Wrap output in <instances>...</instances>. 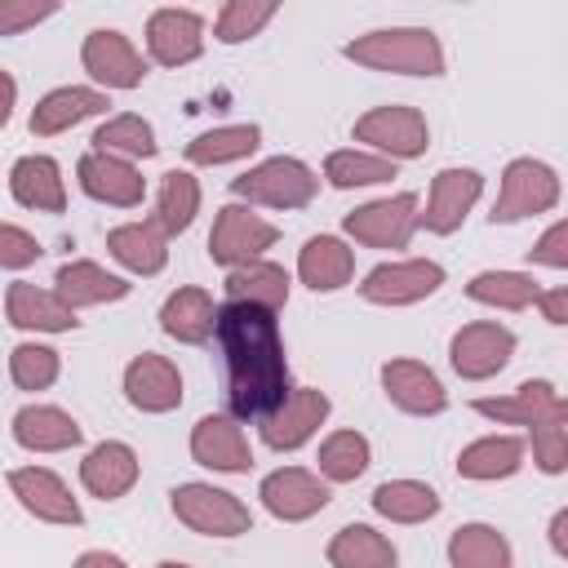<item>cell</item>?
Listing matches in <instances>:
<instances>
[{
  "instance_id": "cell-1",
  "label": "cell",
  "mask_w": 568,
  "mask_h": 568,
  "mask_svg": "<svg viewBox=\"0 0 568 568\" xmlns=\"http://www.w3.org/2000/svg\"><path fill=\"white\" fill-rule=\"evenodd\" d=\"M217 346L226 359V404L235 422H266L288 390V359L275 311L226 302L217 311Z\"/></svg>"
},
{
  "instance_id": "cell-2",
  "label": "cell",
  "mask_w": 568,
  "mask_h": 568,
  "mask_svg": "<svg viewBox=\"0 0 568 568\" xmlns=\"http://www.w3.org/2000/svg\"><path fill=\"white\" fill-rule=\"evenodd\" d=\"M351 62L373 67V71H395V75H444V49L435 31L426 27H386L355 36L342 49Z\"/></svg>"
},
{
  "instance_id": "cell-3",
  "label": "cell",
  "mask_w": 568,
  "mask_h": 568,
  "mask_svg": "<svg viewBox=\"0 0 568 568\" xmlns=\"http://www.w3.org/2000/svg\"><path fill=\"white\" fill-rule=\"evenodd\" d=\"M231 191L248 204H266V209H302L315 200L320 191V178L293 160V155H275V160H262L257 169L231 178Z\"/></svg>"
},
{
  "instance_id": "cell-4",
  "label": "cell",
  "mask_w": 568,
  "mask_h": 568,
  "mask_svg": "<svg viewBox=\"0 0 568 568\" xmlns=\"http://www.w3.org/2000/svg\"><path fill=\"white\" fill-rule=\"evenodd\" d=\"M169 506L191 532H204V537H240L253 528L248 506L235 493L213 484H178L169 493Z\"/></svg>"
},
{
  "instance_id": "cell-5",
  "label": "cell",
  "mask_w": 568,
  "mask_h": 568,
  "mask_svg": "<svg viewBox=\"0 0 568 568\" xmlns=\"http://www.w3.org/2000/svg\"><path fill=\"white\" fill-rule=\"evenodd\" d=\"M280 240V231L257 217L253 209L244 204H222L217 217H213V231H209V257L217 266H248V262H262V253Z\"/></svg>"
},
{
  "instance_id": "cell-6",
  "label": "cell",
  "mask_w": 568,
  "mask_h": 568,
  "mask_svg": "<svg viewBox=\"0 0 568 568\" xmlns=\"http://www.w3.org/2000/svg\"><path fill=\"white\" fill-rule=\"evenodd\" d=\"M555 200H559V178H555V169L524 155V160H510V164H506L501 191H497V204H493L488 217H493V226H497V222H524V217H532V213L555 209Z\"/></svg>"
},
{
  "instance_id": "cell-7",
  "label": "cell",
  "mask_w": 568,
  "mask_h": 568,
  "mask_svg": "<svg viewBox=\"0 0 568 568\" xmlns=\"http://www.w3.org/2000/svg\"><path fill=\"white\" fill-rule=\"evenodd\" d=\"M346 235L355 244H368V248H404L413 240V231L422 226V213H417V195H386V200H373V204H359L355 213L342 217Z\"/></svg>"
},
{
  "instance_id": "cell-8",
  "label": "cell",
  "mask_w": 568,
  "mask_h": 568,
  "mask_svg": "<svg viewBox=\"0 0 568 568\" xmlns=\"http://www.w3.org/2000/svg\"><path fill=\"white\" fill-rule=\"evenodd\" d=\"M355 138L382 151L386 160H413L430 146V129L417 106H373L355 120Z\"/></svg>"
},
{
  "instance_id": "cell-9",
  "label": "cell",
  "mask_w": 568,
  "mask_h": 568,
  "mask_svg": "<svg viewBox=\"0 0 568 568\" xmlns=\"http://www.w3.org/2000/svg\"><path fill=\"white\" fill-rule=\"evenodd\" d=\"M510 355H515V333L497 320L466 324L448 342V359H453L457 377H466V382H484V377L501 373L510 364Z\"/></svg>"
},
{
  "instance_id": "cell-10",
  "label": "cell",
  "mask_w": 568,
  "mask_h": 568,
  "mask_svg": "<svg viewBox=\"0 0 568 568\" xmlns=\"http://www.w3.org/2000/svg\"><path fill=\"white\" fill-rule=\"evenodd\" d=\"M475 413L506 426H568V395H559L550 382H524L510 395L475 399Z\"/></svg>"
},
{
  "instance_id": "cell-11",
  "label": "cell",
  "mask_w": 568,
  "mask_h": 568,
  "mask_svg": "<svg viewBox=\"0 0 568 568\" xmlns=\"http://www.w3.org/2000/svg\"><path fill=\"white\" fill-rule=\"evenodd\" d=\"M444 284V266L439 262H426V257H408V262H382L364 275L359 293L377 306H408V302H422L430 297L435 288Z\"/></svg>"
},
{
  "instance_id": "cell-12",
  "label": "cell",
  "mask_w": 568,
  "mask_h": 568,
  "mask_svg": "<svg viewBox=\"0 0 568 568\" xmlns=\"http://www.w3.org/2000/svg\"><path fill=\"white\" fill-rule=\"evenodd\" d=\"M80 62H84V71H89L98 84H106V89H138L142 75H146L142 53L129 44L124 31H111V27H98V31L84 36Z\"/></svg>"
},
{
  "instance_id": "cell-13",
  "label": "cell",
  "mask_w": 568,
  "mask_h": 568,
  "mask_svg": "<svg viewBox=\"0 0 568 568\" xmlns=\"http://www.w3.org/2000/svg\"><path fill=\"white\" fill-rule=\"evenodd\" d=\"M257 497L275 519L297 524V519H311V515H320L328 506V484L320 475L302 470V466H280V470H271L262 479Z\"/></svg>"
},
{
  "instance_id": "cell-14",
  "label": "cell",
  "mask_w": 568,
  "mask_h": 568,
  "mask_svg": "<svg viewBox=\"0 0 568 568\" xmlns=\"http://www.w3.org/2000/svg\"><path fill=\"white\" fill-rule=\"evenodd\" d=\"M75 178H80L84 195H93L102 204H115V209H138L142 195H146V178L138 173V164L120 160V155H106V151L80 155Z\"/></svg>"
},
{
  "instance_id": "cell-15",
  "label": "cell",
  "mask_w": 568,
  "mask_h": 568,
  "mask_svg": "<svg viewBox=\"0 0 568 568\" xmlns=\"http://www.w3.org/2000/svg\"><path fill=\"white\" fill-rule=\"evenodd\" d=\"M9 488H13V497L22 501V510L36 515V519H44V524H67V528H75V524L84 519V510H80V501L71 497V488H67L53 470H44V466H18V470H9Z\"/></svg>"
},
{
  "instance_id": "cell-16",
  "label": "cell",
  "mask_w": 568,
  "mask_h": 568,
  "mask_svg": "<svg viewBox=\"0 0 568 568\" xmlns=\"http://www.w3.org/2000/svg\"><path fill=\"white\" fill-rule=\"evenodd\" d=\"M479 191H484V178L475 169H439L430 182V195H426L422 226L435 235H453L466 222V213L475 209Z\"/></svg>"
},
{
  "instance_id": "cell-17",
  "label": "cell",
  "mask_w": 568,
  "mask_h": 568,
  "mask_svg": "<svg viewBox=\"0 0 568 568\" xmlns=\"http://www.w3.org/2000/svg\"><path fill=\"white\" fill-rule=\"evenodd\" d=\"M146 49L160 67H186L204 49V18L195 9H155L146 22Z\"/></svg>"
},
{
  "instance_id": "cell-18",
  "label": "cell",
  "mask_w": 568,
  "mask_h": 568,
  "mask_svg": "<svg viewBox=\"0 0 568 568\" xmlns=\"http://www.w3.org/2000/svg\"><path fill=\"white\" fill-rule=\"evenodd\" d=\"M328 417V395L315 390V386H302L293 390L266 422H262V439L275 448V453H288V448H302Z\"/></svg>"
},
{
  "instance_id": "cell-19",
  "label": "cell",
  "mask_w": 568,
  "mask_h": 568,
  "mask_svg": "<svg viewBox=\"0 0 568 568\" xmlns=\"http://www.w3.org/2000/svg\"><path fill=\"white\" fill-rule=\"evenodd\" d=\"M191 457L209 470H226V475H244L253 466V453H248V439L240 430L235 417L226 413H209L195 422L191 430Z\"/></svg>"
},
{
  "instance_id": "cell-20",
  "label": "cell",
  "mask_w": 568,
  "mask_h": 568,
  "mask_svg": "<svg viewBox=\"0 0 568 568\" xmlns=\"http://www.w3.org/2000/svg\"><path fill=\"white\" fill-rule=\"evenodd\" d=\"M382 390L395 408L413 413V417H430V413H444L448 395L439 386V377L417 364V359H386L382 364Z\"/></svg>"
},
{
  "instance_id": "cell-21",
  "label": "cell",
  "mask_w": 568,
  "mask_h": 568,
  "mask_svg": "<svg viewBox=\"0 0 568 568\" xmlns=\"http://www.w3.org/2000/svg\"><path fill=\"white\" fill-rule=\"evenodd\" d=\"M124 395L142 413H169L182 404V373L164 355L146 351L124 368Z\"/></svg>"
},
{
  "instance_id": "cell-22",
  "label": "cell",
  "mask_w": 568,
  "mask_h": 568,
  "mask_svg": "<svg viewBox=\"0 0 568 568\" xmlns=\"http://www.w3.org/2000/svg\"><path fill=\"white\" fill-rule=\"evenodd\" d=\"M4 315H9L13 328H36V333H67V328L80 324L75 311H71L58 293L36 288V284H27V280H13V284L4 288Z\"/></svg>"
},
{
  "instance_id": "cell-23",
  "label": "cell",
  "mask_w": 568,
  "mask_h": 568,
  "mask_svg": "<svg viewBox=\"0 0 568 568\" xmlns=\"http://www.w3.org/2000/svg\"><path fill=\"white\" fill-rule=\"evenodd\" d=\"M13 439L31 453H62V448H75L84 439L80 422L53 404H27L13 413Z\"/></svg>"
},
{
  "instance_id": "cell-24",
  "label": "cell",
  "mask_w": 568,
  "mask_h": 568,
  "mask_svg": "<svg viewBox=\"0 0 568 568\" xmlns=\"http://www.w3.org/2000/svg\"><path fill=\"white\" fill-rule=\"evenodd\" d=\"M80 484L102 501L124 497L138 484V453L120 439H106V444L89 448V457L80 462Z\"/></svg>"
},
{
  "instance_id": "cell-25",
  "label": "cell",
  "mask_w": 568,
  "mask_h": 568,
  "mask_svg": "<svg viewBox=\"0 0 568 568\" xmlns=\"http://www.w3.org/2000/svg\"><path fill=\"white\" fill-rule=\"evenodd\" d=\"M106 111V93L102 89H84V84H67V89H53L36 102L31 111V133L36 138H53V133H67L71 124L89 120Z\"/></svg>"
},
{
  "instance_id": "cell-26",
  "label": "cell",
  "mask_w": 568,
  "mask_h": 568,
  "mask_svg": "<svg viewBox=\"0 0 568 568\" xmlns=\"http://www.w3.org/2000/svg\"><path fill=\"white\" fill-rule=\"evenodd\" d=\"M9 191L18 204L36 209V213H62L67 209V186H62V169L49 155H22L9 169Z\"/></svg>"
},
{
  "instance_id": "cell-27",
  "label": "cell",
  "mask_w": 568,
  "mask_h": 568,
  "mask_svg": "<svg viewBox=\"0 0 568 568\" xmlns=\"http://www.w3.org/2000/svg\"><path fill=\"white\" fill-rule=\"evenodd\" d=\"M297 275L315 293H337L355 275V253L337 235H311L297 253Z\"/></svg>"
},
{
  "instance_id": "cell-28",
  "label": "cell",
  "mask_w": 568,
  "mask_h": 568,
  "mask_svg": "<svg viewBox=\"0 0 568 568\" xmlns=\"http://www.w3.org/2000/svg\"><path fill=\"white\" fill-rule=\"evenodd\" d=\"M53 293L75 311V306H102V302H120L129 293V280L102 271L98 262L89 257H75V262H62L58 275H53Z\"/></svg>"
},
{
  "instance_id": "cell-29",
  "label": "cell",
  "mask_w": 568,
  "mask_h": 568,
  "mask_svg": "<svg viewBox=\"0 0 568 568\" xmlns=\"http://www.w3.org/2000/svg\"><path fill=\"white\" fill-rule=\"evenodd\" d=\"M160 328L169 337L186 342V346H200V342H209L217 333V306H213V297L204 288L186 284V288L169 293V302L160 306Z\"/></svg>"
},
{
  "instance_id": "cell-30",
  "label": "cell",
  "mask_w": 568,
  "mask_h": 568,
  "mask_svg": "<svg viewBox=\"0 0 568 568\" xmlns=\"http://www.w3.org/2000/svg\"><path fill=\"white\" fill-rule=\"evenodd\" d=\"M106 248L133 275H155L169 262V235L155 226V217L151 222H124V226H115L106 235Z\"/></svg>"
},
{
  "instance_id": "cell-31",
  "label": "cell",
  "mask_w": 568,
  "mask_h": 568,
  "mask_svg": "<svg viewBox=\"0 0 568 568\" xmlns=\"http://www.w3.org/2000/svg\"><path fill=\"white\" fill-rule=\"evenodd\" d=\"M524 466V439L515 435H484L462 448L457 475L462 479H510Z\"/></svg>"
},
{
  "instance_id": "cell-32",
  "label": "cell",
  "mask_w": 568,
  "mask_h": 568,
  "mask_svg": "<svg viewBox=\"0 0 568 568\" xmlns=\"http://www.w3.org/2000/svg\"><path fill=\"white\" fill-rule=\"evenodd\" d=\"M328 564L333 568H399V555H395V546L377 528L346 524L328 541Z\"/></svg>"
},
{
  "instance_id": "cell-33",
  "label": "cell",
  "mask_w": 568,
  "mask_h": 568,
  "mask_svg": "<svg viewBox=\"0 0 568 568\" xmlns=\"http://www.w3.org/2000/svg\"><path fill=\"white\" fill-rule=\"evenodd\" d=\"M226 297H231V302H248V306L280 311V306L288 302V275H284V266H275V262L235 266V271L226 275Z\"/></svg>"
},
{
  "instance_id": "cell-34",
  "label": "cell",
  "mask_w": 568,
  "mask_h": 568,
  "mask_svg": "<svg viewBox=\"0 0 568 568\" xmlns=\"http://www.w3.org/2000/svg\"><path fill=\"white\" fill-rule=\"evenodd\" d=\"M373 510L395 519V524H422V519L439 515V493L430 484H417V479H386L373 493Z\"/></svg>"
},
{
  "instance_id": "cell-35",
  "label": "cell",
  "mask_w": 568,
  "mask_h": 568,
  "mask_svg": "<svg viewBox=\"0 0 568 568\" xmlns=\"http://www.w3.org/2000/svg\"><path fill=\"white\" fill-rule=\"evenodd\" d=\"M453 568H510V541L493 524H462L448 537Z\"/></svg>"
},
{
  "instance_id": "cell-36",
  "label": "cell",
  "mask_w": 568,
  "mask_h": 568,
  "mask_svg": "<svg viewBox=\"0 0 568 568\" xmlns=\"http://www.w3.org/2000/svg\"><path fill=\"white\" fill-rule=\"evenodd\" d=\"M262 146V129L257 124H222V129H209L200 138L186 142V160L191 164H231V160H244Z\"/></svg>"
},
{
  "instance_id": "cell-37",
  "label": "cell",
  "mask_w": 568,
  "mask_h": 568,
  "mask_svg": "<svg viewBox=\"0 0 568 568\" xmlns=\"http://www.w3.org/2000/svg\"><path fill=\"white\" fill-rule=\"evenodd\" d=\"M466 297L484 302V306H497V311H524V306H532L541 297V288L524 271H479L466 284Z\"/></svg>"
},
{
  "instance_id": "cell-38",
  "label": "cell",
  "mask_w": 568,
  "mask_h": 568,
  "mask_svg": "<svg viewBox=\"0 0 568 568\" xmlns=\"http://www.w3.org/2000/svg\"><path fill=\"white\" fill-rule=\"evenodd\" d=\"M200 213V182L186 169L164 173L160 182V200H155V226L164 235H182Z\"/></svg>"
},
{
  "instance_id": "cell-39",
  "label": "cell",
  "mask_w": 568,
  "mask_h": 568,
  "mask_svg": "<svg viewBox=\"0 0 568 568\" xmlns=\"http://www.w3.org/2000/svg\"><path fill=\"white\" fill-rule=\"evenodd\" d=\"M93 151H106V155H120V160H146V155H155V133L142 115L124 111V115H111L93 133Z\"/></svg>"
},
{
  "instance_id": "cell-40",
  "label": "cell",
  "mask_w": 568,
  "mask_h": 568,
  "mask_svg": "<svg viewBox=\"0 0 568 568\" xmlns=\"http://www.w3.org/2000/svg\"><path fill=\"white\" fill-rule=\"evenodd\" d=\"M368 470V439L359 430H333L320 444V475L333 484H351Z\"/></svg>"
},
{
  "instance_id": "cell-41",
  "label": "cell",
  "mask_w": 568,
  "mask_h": 568,
  "mask_svg": "<svg viewBox=\"0 0 568 568\" xmlns=\"http://www.w3.org/2000/svg\"><path fill=\"white\" fill-rule=\"evenodd\" d=\"M324 178H328L337 191H351V186H373V182L395 178V160L373 155V151H333V155L324 160Z\"/></svg>"
},
{
  "instance_id": "cell-42",
  "label": "cell",
  "mask_w": 568,
  "mask_h": 568,
  "mask_svg": "<svg viewBox=\"0 0 568 568\" xmlns=\"http://www.w3.org/2000/svg\"><path fill=\"white\" fill-rule=\"evenodd\" d=\"M9 377L18 390H44L58 382V351L40 342H22L9 351Z\"/></svg>"
},
{
  "instance_id": "cell-43",
  "label": "cell",
  "mask_w": 568,
  "mask_h": 568,
  "mask_svg": "<svg viewBox=\"0 0 568 568\" xmlns=\"http://www.w3.org/2000/svg\"><path fill=\"white\" fill-rule=\"evenodd\" d=\"M271 18H275V4L271 0H231V4H222L213 31H217L222 44H240V40L257 36Z\"/></svg>"
},
{
  "instance_id": "cell-44",
  "label": "cell",
  "mask_w": 568,
  "mask_h": 568,
  "mask_svg": "<svg viewBox=\"0 0 568 568\" xmlns=\"http://www.w3.org/2000/svg\"><path fill=\"white\" fill-rule=\"evenodd\" d=\"M532 462L541 475H559L568 466V426H532Z\"/></svg>"
},
{
  "instance_id": "cell-45",
  "label": "cell",
  "mask_w": 568,
  "mask_h": 568,
  "mask_svg": "<svg viewBox=\"0 0 568 568\" xmlns=\"http://www.w3.org/2000/svg\"><path fill=\"white\" fill-rule=\"evenodd\" d=\"M40 257V240L31 235V231H22L18 222H4L0 226V262L9 266V271H22V266H31Z\"/></svg>"
},
{
  "instance_id": "cell-46",
  "label": "cell",
  "mask_w": 568,
  "mask_h": 568,
  "mask_svg": "<svg viewBox=\"0 0 568 568\" xmlns=\"http://www.w3.org/2000/svg\"><path fill=\"white\" fill-rule=\"evenodd\" d=\"M528 257L541 262V266H564L568 271V217L555 222L550 231H541V240L528 248Z\"/></svg>"
},
{
  "instance_id": "cell-47",
  "label": "cell",
  "mask_w": 568,
  "mask_h": 568,
  "mask_svg": "<svg viewBox=\"0 0 568 568\" xmlns=\"http://www.w3.org/2000/svg\"><path fill=\"white\" fill-rule=\"evenodd\" d=\"M53 4H22V0H0V31L4 36H18L27 27H36L40 18H49Z\"/></svg>"
},
{
  "instance_id": "cell-48",
  "label": "cell",
  "mask_w": 568,
  "mask_h": 568,
  "mask_svg": "<svg viewBox=\"0 0 568 568\" xmlns=\"http://www.w3.org/2000/svg\"><path fill=\"white\" fill-rule=\"evenodd\" d=\"M537 306H541V315H546L550 324H568V288H546V293L537 297Z\"/></svg>"
},
{
  "instance_id": "cell-49",
  "label": "cell",
  "mask_w": 568,
  "mask_h": 568,
  "mask_svg": "<svg viewBox=\"0 0 568 568\" xmlns=\"http://www.w3.org/2000/svg\"><path fill=\"white\" fill-rule=\"evenodd\" d=\"M71 568H129L120 555H111V550H84Z\"/></svg>"
},
{
  "instance_id": "cell-50",
  "label": "cell",
  "mask_w": 568,
  "mask_h": 568,
  "mask_svg": "<svg viewBox=\"0 0 568 568\" xmlns=\"http://www.w3.org/2000/svg\"><path fill=\"white\" fill-rule=\"evenodd\" d=\"M550 550H555L559 559H568V506L550 519Z\"/></svg>"
},
{
  "instance_id": "cell-51",
  "label": "cell",
  "mask_w": 568,
  "mask_h": 568,
  "mask_svg": "<svg viewBox=\"0 0 568 568\" xmlns=\"http://www.w3.org/2000/svg\"><path fill=\"white\" fill-rule=\"evenodd\" d=\"M0 84H4V106H0V124H9V115H13V93H18V84H13V75H9V71H0Z\"/></svg>"
},
{
  "instance_id": "cell-52",
  "label": "cell",
  "mask_w": 568,
  "mask_h": 568,
  "mask_svg": "<svg viewBox=\"0 0 568 568\" xmlns=\"http://www.w3.org/2000/svg\"><path fill=\"white\" fill-rule=\"evenodd\" d=\"M155 568H191V564H173V559H164V564H155Z\"/></svg>"
}]
</instances>
